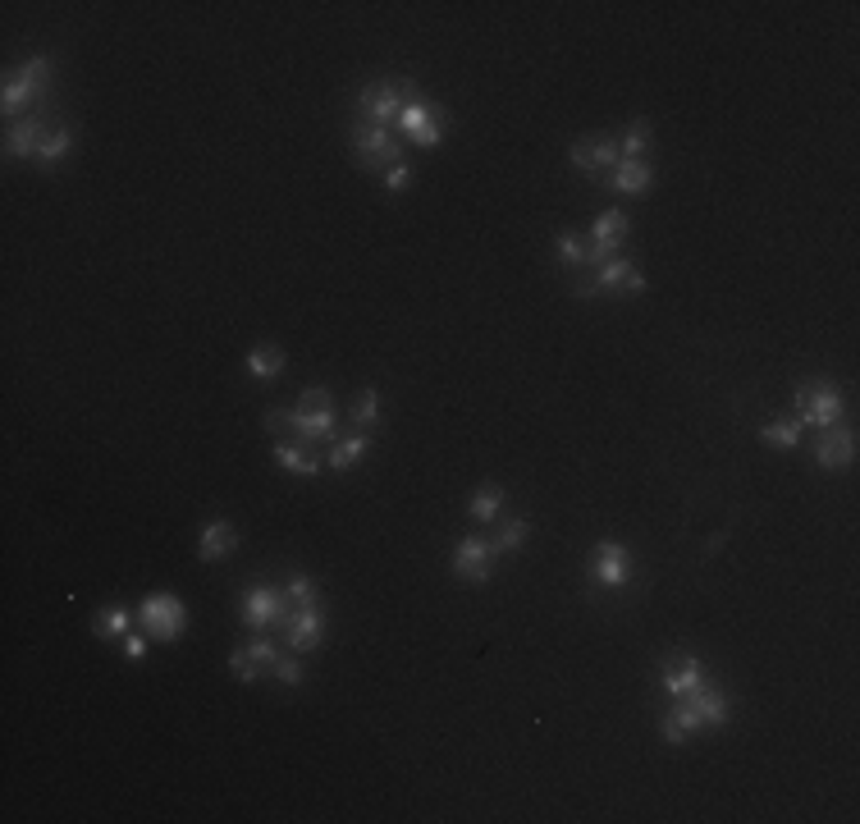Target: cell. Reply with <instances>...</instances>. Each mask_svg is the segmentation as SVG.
Listing matches in <instances>:
<instances>
[{"label":"cell","mask_w":860,"mask_h":824,"mask_svg":"<svg viewBox=\"0 0 860 824\" xmlns=\"http://www.w3.org/2000/svg\"><path fill=\"white\" fill-rule=\"evenodd\" d=\"M261 422H266V431H284L289 426L302 445H321V440L334 435V399L325 390H307L298 408H289V412L270 408Z\"/></svg>","instance_id":"cell-1"},{"label":"cell","mask_w":860,"mask_h":824,"mask_svg":"<svg viewBox=\"0 0 860 824\" xmlns=\"http://www.w3.org/2000/svg\"><path fill=\"white\" fill-rule=\"evenodd\" d=\"M728 710H732V701L723 692H710V687H696V692H687V696H678V705L668 710L664 715V742H673V747H682V742L696 733V728H705V724H723L728 719Z\"/></svg>","instance_id":"cell-2"},{"label":"cell","mask_w":860,"mask_h":824,"mask_svg":"<svg viewBox=\"0 0 860 824\" xmlns=\"http://www.w3.org/2000/svg\"><path fill=\"white\" fill-rule=\"evenodd\" d=\"M412 101V92H408V83H371L357 97V115H362L366 124H380V129H389V120L398 124V115H403V106Z\"/></svg>","instance_id":"cell-3"},{"label":"cell","mask_w":860,"mask_h":824,"mask_svg":"<svg viewBox=\"0 0 860 824\" xmlns=\"http://www.w3.org/2000/svg\"><path fill=\"white\" fill-rule=\"evenodd\" d=\"M353 156L366 165V170H389V165L403 161V152H398V142L389 129H380V124H353Z\"/></svg>","instance_id":"cell-4"},{"label":"cell","mask_w":860,"mask_h":824,"mask_svg":"<svg viewBox=\"0 0 860 824\" xmlns=\"http://www.w3.org/2000/svg\"><path fill=\"white\" fill-rule=\"evenodd\" d=\"M792 408L801 412V417H796L801 426H819V431H828V426L842 417V394L833 390V385H824V380H819V385H806V390H796Z\"/></svg>","instance_id":"cell-5"},{"label":"cell","mask_w":860,"mask_h":824,"mask_svg":"<svg viewBox=\"0 0 860 824\" xmlns=\"http://www.w3.org/2000/svg\"><path fill=\"white\" fill-rule=\"evenodd\" d=\"M444 124H449L444 106H426V101H417V97H412L408 106H403V115H398V129L408 133L417 147H440Z\"/></svg>","instance_id":"cell-6"},{"label":"cell","mask_w":860,"mask_h":824,"mask_svg":"<svg viewBox=\"0 0 860 824\" xmlns=\"http://www.w3.org/2000/svg\"><path fill=\"white\" fill-rule=\"evenodd\" d=\"M138 623H142V632H151L156 641H179L188 614H183V605L174 596H151V600H142Z\"/></svg>","instance_id":"cell-7"},{"label":"cell","mask_w":860,"mask_h":824,"mask_svg":"<svg viewBox=\"0 0 860 824\" xmlns=\"http://www.w3.org/2000/svg\"><path fill=\"white\" fill-rule=\"evenodd\" d=\"M46 78H51V60H46V55H33V60H28L19 74L5 78V115H14V110H19L28 97H42Z\"/></svg>","instance_id":"cell-8"},{"label":"cell","mask_w":860,"mask_h":824,"mask_svg":"<svg viewBox=\"0 0 860 824\" xmlns=\"http://www.w3.org/2000/svg\"><path fill=\"white\" fill-rule=\"evenodd\" d=\"M627 239V216L623 211H604L600 220H595V243L586 248V266L581 271H595V266H604L609 257H618V243Z\"/></svg>","instance_id":"cell-9"},{"label":"cell","mask_w":860,"mask_h":824,"mask_svg":"<svg viewBox=\"0 0 860 824\" xmlns=\"http://www.w3.org/2000/svg\"><path fill=\"white\" fill-rule=\"evenodd\" d=\"M490 568H495V550L481 536H463L453 545V573L467 577V582H490Z\"/></svg>","instance_id":"cell-10"},{"label":"cell","mask_w":860,"mask_h":824,"mask_svg":"<svg viewBox=\"0 0 860 824\" xmlns=\"http://www.w3.org/2000/svg\"><path fill=\"white\" fill-rule=\"evenodd\" d=\"M280 623H284V641H289L293 651H316V646L325 641V618L316 614V605L289 609Z\"/></svg>","instance_id":"cell-11"},{"label":"cell","mask_w":860,"mask_h":824,"mask_svg":"<svg viewBox=\"0 0 860 824\" xmlns=\"http://www.w3.org/2000/svg\"><path fill=\"white\" fill-rule=\"evenodd\" d=\"M284 614H289L284 591H275V586H248L243 591V618H248L252 628H266V623H275Z\"/></svg>","instance_id":"cell-12"},{"label":"cell","mask_w":860,"mask_h":824,"mask_svg":"<svg viewBox=\"0 0 860 824\" xmlns=\"http://www.w3.org/2000/svg\"><path fill=\"white\" fill-rule=\"evenodd\" d=\"M623 161L618 156V138H586V142H572V165L581 174H604L613 165Z\"/></svg>","instance_id":"cell-13"},{"label":"cell","mask_w":860,"mask_h":824,"mask_svg":"<svg viewBox=\"0 0 860 824\" xmlns=\"http://www.w3.org/2000/svg\"><path fill=\"white\" fill-rule=\"evenodd\" d=\"M46 133H51V129H46L42 115H23V120H10V133H5V152L19 156V161H28V156L37 161V147H42Z\"/></svg>","instance_id":"cell-14"},{"label":"cell","mask_w":860,"mask_h":824,"mask_svg":"<svg viewBox=\"0 0 860 824\" xmlns=\"http://www.w3.org/2000/svg\"><path fill=\"white\" fill-rule=\"evenodd\" d=\"M664 687L673 696H687L696 687H705V664L696 655H668L664 660Z\"/></svg>","instance_id":"cell-15"},{"label":"cell","mask_w":860,"mask_h":824,"mask_svg":"<svg viewBox=\"0 0 860 824\" xmlns=\"http://www.w3.org/2000/svg\"><path fill=\"white\" fill-rule=\"evenodd\" d=\"M595 577H600V586H609V591H618V586L632 577V559H627V550L618 541L595 545Z\"/></svg>","instance_id":"cell-16"},{"label":"cell","mask_w":860,"mask_h":824,"mask_svg":"<svg viewBox=\"0 0 860 824\" xmlns=\"http://www.w3.org/2000/svg\"><path fill=\"white\" fill-rule=\"evenodd\" d=\"M591 280H595V289H627V293H641L645 289V275L636 271L632 261H623V257H609L604 266H595Z\"/></svg>","instance_id":"cell-17"},{"label":"cell","mask_w":860,"mask_h":824,"mask_svg":"<svg viewBox=\"0 0 860 824\" xmlns=\"http://www.w3.org/2000/svg\"><path fill=\"white\" fill-rule=\"evenodd\" d=\"M851 458H856V435H851V431H833V426H828L824 440L815 445V463L819 467H847Z\"/></svg>","instance_id":"cell-18"},{"label":"cell","mask_w":860,"mask_h":824,"mask_svg":"<svg viewBox=\"0 0 860 824\" xmlns=\"http://www.w3.org/2000/svg\"><path fill=\"white\" fill-rule=\"evenodd\" d=\"M275 463L298 472V477H316L321 472V458L312 454V445H302V440H280L275 445Z\"/></svg>","instance_id":"cell-19"},{"label":"cell","mask_w":860,"mask_h":824,"mask_svg":"<svg viewBox=\"0 0 860 824\" xmlns=\"http://www.w3.org/2000/svg\"><path fill=\"white\" fill-rule=\"evenodd\" d=\"M609 184L618 188V193H645V188L655 184V170L645 161H618L609 170Z\"/></svg>","instance_id":"cell-20"},{"label":"cell","mask_w":860,"mask_h":824,"mask_svg":"<svg viewBox=\"0 0 860 824\" xmlns=\"http://www.w3.org/2000/svg\"><path fill=\"white\" fill-rule=\"evenodd\" d=\"M229 550H234V527H229L225 518L206 522V532H202V559L206 564H211V559H225Z\"/></svg>","instance_id":"cell-21"},{"label":"cell","mask_w":860,"mask_h":824,"mask_svg":"<svg viewBox=\"0 0 860 824\" xmlns=\"http://www.w3.org/2000/svg\"><path fill=\"white\" fill-rule=\"evenodd\" d=\"M645 147H650V120H632L627 133L618 138V156H623V161H641Z\"/></svg>","instance_id":"cell-22"},{"label":"cell","mask_w":860,"mask_h":824,"mask_svg":"<svg viewBox=\"0 0 860 824\" xmlns=\"http://www.w3.org/2000/svg\"><path fill=\"white\" fill-rule=\"evenodd\" d=\"M527 532H531V522H527V518H508L504 527H499V532H495V541H490V550H495V559H499V554H513L517 545L527 541Z\"/></svg>","instance_id":"cell-23"},{"label":"cell","mask_w":860,"mask_h":824,"mask_svg":"<svg viewBox=\"0 0 860 824\" xmlns=\"http://www.w3.org/2000/svg\"><path fill=\"white\" fill-rule=\"evenodd\" d=\"M499 509H504V486H481L472 499V518L476 522H495Z\"/></svg>","instance_id":"cell-24"},{"label":"cell","mask_w":860,"mask_h":824,"mask_svg":"<svg viewBox=\"0 0 860 824\" xmlns=\"http://www.w3.org/2000/svg\"><path fill=\"white\" fill-rule=\"evenodd\" d=\"M69 147H74V133H69V129H51V133L42 138V147H37V161H42V165L65 161Z\"/></svg>","instance_id":"cell-25"},{"label":"cell","mask_w":860,"mask_h":824,"mask_svg":"<svg viewBox=\"0 0 860 824\" xmlns=\"http://www.w3.org/2000/svg\"><path fill=\"white\" fill-rule=\"evenodd\" d=\"M248 371L257 380H275L284 371V353H280V348H257V353L248 358Z\"/></svg>","instance_id":"cell-26"},{"label":"cell","mask_w":860,"mask_h":824,"mask_svg":"<svg viewBox=\"0 0 860 824\" xmlns=\"http://www.w3.org/2000/svg\"><path fill=\"white\" fill-rule=\"evenodd\" d=\"M366 449H371V445H366V435H353V440H339V445L330 449V467H334V472H344V467H353L357 458L366 454Z\"/></svg>","instance_id":"cell-27"},{"label":"cell","mask_w":860,"mask_h":824,"mask_svg":"<svg viewBox=\"0 0 860 824\" xmlns=\"http://www.w3.org/2000/svg\"><path fill=\"white\" fill-rule=\"evenodd\" d=\"M760 435H764V440H769V445H783V449H792L796 440H801V422H796V417H783V422H769Z\"/></svg>","instance_id":"cell-28"},{"label":"cell","mask_w":860,"mask_h":824,"mask_svg":"<svg viewBox=\"0 0 860 824\" xmlns=\"http://www.w3.org/2000/svg\"><path fill=\"white\" fill-rule=\"evenodd\" d=\"M284 600H289V609H307V605H316V586H312V577H307V573L289 577V586H284Z\"/></svg>","instance_id":"cell-29"},{"label":"cell","mask_w":860,"mask_h":824,"mask_svg":"<svg viewBox=\"0 0 860 824\" xmlns=\"http://www.w3.org/2000/svg\"><path fill=\"white\" fill-rule=\"evenodd\" d=\"M129 623V609H106V614H97V637H124Z\"/></svg>","instance_id":"cell-30"},{"label":"cell","mask_w":860,"mask_h":824,"mask_svg":"<svg viewBox=\"0 0 860 824\" xmlns=\"http://www.w3.org/2000/svg\"><path fill=\"white\" fill-rule=\"evenodd\" d=\"M380 417V394L376 390H362L357 394V403H353V422L357 426H371Z\"/></svg>","instance_id":"cell-31"},{"label":"cell","mask_w":860,"mask_h":824,"mask_svg":"<svg viewBox=\"0 0 860 824\" xmlns=\"http://www.w3.org/2000/svg\"><path fill=\"white\" fill-rule=\"evenodd\" d=\"M229 669H234L238 683H257V678H261V664L252 660L248 651H234V655H229Z\"/></svg>","instance_id":"cell-32"},{"label":"cell","mask_w":860,"mask_h":824,"mask_svg":"<svg viewBox=\"0 0 860 824\" xmlns=\"http://www.w3.org/2000/svg\"><path fill=\"white\" fill-rule=\"evenodd\" d=\"M554 243H559V257H563V266H577V271H581V266H586V248H581V243L572 239V234H559V239H554Z\"/></svg>","instance_id":"cell-33"},{"label":"cell","mask_w":860,"mask_h":824,"mask_svg":"<svg viewBox=\"0 0 860 824\" xmlns=\"http://www.w3.org/2000/svg\"><path fill=\"white\" fill-rule=\"evenodd\" d=\"M248 655H252V660H257V664H266V669H270V664H275V660H280V655H275V641H270L266 632H261V637H252Z\"/></svg>","instance_id":"cell-34"},{"label":"cell","mask_w":860,"mask_h":824,"mask_svg":"<svg viewBox=\"0 0 860 824\" xmlns=\"http://www.w3.org/2000/svg\"><path fill=\"white\" fill-rule=\"evenodd\" d=\"M270 669H275V678H280V683H289V687L302 683V664H298V660H284V655H280V660L270 664Z\"/></svg>","instance_id":"cell-35"},{"label":"cell","mask_w":860,"mask_h":824,"mask_svg":"<svg viewBox=\"0 0 860 824\" xmlns=\"http://www.w3.org/2000/svg\"><path fill=\"white\" fill-rule=\"evenodd\" d=\"M385 184H389V193H403V188L412 184V170H408V161L389 165V170H385Z\"/></svg>","instance_id":"cell-36"},{"label":"cell","mask_w":860,"mask_h":824,"mask_svg":"<svg viewBox=\"0 0 860 824\" xmlns=\"http://www.w3.org/2000/svg\"><path fill=\"white\" fill-rule=\"evenodd\" d=\"M124 655H129V660H142V655H147V641H142V637H124Z\"/></svg>","instance_id":"cell-37"}]
</instances>
